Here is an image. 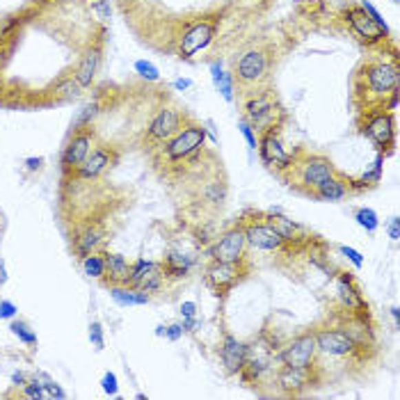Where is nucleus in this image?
<instances>
[{
	"label": "nucleus",
	"instance_id": "obj_14",
	"mask_svg": "<svg viewBox=\"0 0 400 400\" xmlns=\"http://www.w3.org/2000/svg\"><path fill=\"white\" fill-rule=\"evenodd\" d=\"M247 254V238L245 229L233 227L227 233L220 235V240L211 249V261H224V263H238L245 261Z\"/></svg>",
	"mask_w": 400,
	"mask_h": 400
},
{
	"label": "nucleus",
	"instance_id": "obj_45",
	"mask_svg": "<svg viewBox=\"0 0 400 400\" xmlns=\"http://www.w3.org/2000/svg\"><path fill=\"white\" fill-rule=\"evenodd\" d=\"M17 304L10 302V299H0V318L3 320H12V318H17Z\"/></svg>",
	"mask_w": 400,
	"mask_h": 400
},
{
	"label": "nucleus",
	"instance_id": "obj_20",
	"mask_svg": "<svg viewBox=\"0 0 400 400\" xmlns=\"http://www.w3.org/2000/svg\"><path fill=\"white\" fill-rule=\"evenodd\" d=\"M247 357V343H242L233 337V334H224L222 346H220V359L229 375H238L242 364Z\"/></svg>",
	"mask_w": 400,
	"mask_h": 400
},
{
	"label": "nucleus",
	"instance_id": "obj_12",
	"mask_svg": "<svg viewBox=\"0 0 400 400\" xmlns=\"http://www.w3.org/2000/svg\"><path fill=\"white\" fill-rule=\"evenodd\" d=\"M346 21L350 25V30H352L357 37H359L364 44L368 46H375V44H382V41H387L389 37V30L387 28H380L375 23L373 19L368 17L366 12L361 10L359 5H350L348 12H346Z\"/></svg>",
	"mask_w": 400,
	"mask_h": 400
},
{
	"label": "nucleus",
	"instance_id": "obj_31",
	"mask_svg": "<svg viewBox=\"0 0 400 400\" xmlns=\"http://www.w3.org/2000/svg\"><path fill=\"white\" fill-rule=\"evenodd\" d=\"M10 332H12L14 337H17L21 343H25V346H37V334H34V330H30V325L23 323V320H14V318H12Z\"/></svg>",
	"mask_w": 400,
	"mask_h": 400
},
{
	"label": "nucleus",
	"instance_id": "obj_23",
	"mask_svg": "<svg viewBox=\"0 0 400 400\" xmlns=\"http://www.w3.org/2000/svg\"><path fill=\"white\" fill-rule=\"evenodd\" d=\"M103 256H105L103 284L105 286H126L128 273H131V263H128L121 254H114V252H103Z\"/></svg>",
	"mask_w": 400,
	"mask_h": 400
},
{
	"label": "nucleus",
	"instance_id": "obj_11",
	"mask_svg": "<svg viewBox=\"0 0 400 400\" xmlns=\"http://www.w3.org/2000/svg\"><path fill=\"white\" fill-rule=\"evenodd\" d=\"M318 357V343H316V334L313 332H304L295 337L293 341L284 343L280 348V361L286 366H313Z\"/></svg>",
	"mask_w": 400,
	"mask_h": 400
},
{
	"label": "nucleus",
	"instance_id": "obj_36",
	"mask_svg": "<svg viewBox=\"0 0 400 400\" xmlns=\"http://www.w3.org/2000/svg\"><path fill=\"white\" fill-rule=\"evenodd\" d=\"M165 266H174V268H183V270H190L192 266L197 263V256L192 254H183V252H171L165 261Z\"/></svg>",
	"mask_w": 400,
	"mask_h": 400
},
{
	"label": "nucleus",
	"instance_id": "obj_54",
	"mask_svg": "<svg viewBox=\"0 0 400 400\" xmlns=\"http://www.w3.org/2000/svg\"><path fill=\"white\" fill-rule=\"evenodd\" d=\"M7 284V270H5V261L0 259V286Z\"/></svg>",
	"mask_w": 400,
	"mask_h": 400
},
{
	"label": "nucleus",
	"instance_id": "obj_51",
	"mask_svg": "<svg viewBox=\"0 0 400 400\" xmlns=\"http://www.w3.org/2000/svg\"><path fill=\"white\" fill-rule=\"evenodd\" d=\"M190 87H192L190 78H176V81H174V90L176 92H185V90H190Z\"/></svg>",
	"mask_w": 400,
	"mask_h": 400
},
{
	"label": "nucleus",
	"instance_id": "obj_5",
	"mask_svg": "<svg viewBox=\"0 0 400 400\" xmlns=\"http://www.w3.org/2000/svg\"><path fill=\"white\" fill-rule=\"evenodd\" d=\"M185 121H188V117H185V112L181 108H174V105L160 108L154 114V119L149 121L145 133V145L149 147V151L154 154L160 145H165L171 135L181 131Z\"/></svg>",
	"mask_w": 400,
	"mask_h": 400
},
{
	"label": "nucleus",
	"instance_id": "obj_42",
	"mask_svg": "<svg viewBox=\"0 0 400 400\" xmlns=\"http://www.w3.org/2000/svg\"><path fill=\"white\" fill-rule=\"evenodd\" d=\"M339 252L346 256V259L352 263L355 268H364V256L357 252V249H352V247H348V245H341L339 247Z\"/></svg>",
	"mask_w": 400,
	"mask_h": 400
},
{
	"label": "nucleus",
	"instance_id": "obj_21",
	"mask_svg": "<svg viewBox=\"0 0 400 400\" xmlns=\"http://www.w3.org/2000/svg\"><path fill=\"white\" fill-rule=\"evenodd\" d=\"M101 60H103V48L101 46H87L85 53L81 55V62L74 71V78L78 81V85L85 90V87H92L94 78L98 74V67H101Z\"/></svg>",
	"mask_w": 400,
	"mask_h": 400
},
{
	"label": "nucleus",
	"instance_id": "obj_56",
	"mask_svg": "<svg viewBox=\"0 0 400 400\" xmlns=\"http://www.w3.org/2000/svg\"><path fill=\"white\" fill-rule=\"evenodd\" d=\"M156 334H158V337H162V334H165V327H162V325L156 327Z\"/></svg>",
	"mask_w": 400,
	"mask_h": 400
},
{
	"label": "nucleus",
	"instance_id": "obj_22",
	"mask_svg": "<svg viewBox=\"0 0 400 400\" xmlns=\"http://www.w3.org/2000/svg\"><path fill=\"white\" fill-rule=\"evenodd\" d=\"M266 222L282 235V240L286 242V245H299L304 238L302 227L293 222L291 218L282 215V213H266Z\"/></svg>",
	"mask_w": 400,
	"mask_h": 400
},
{
	"label": "nucleus",
	"instance_id": "obj_29",
	"mask_svg": "<svg viewBox=\"0 0 400 400\" xmlns=\"http://www.w3.org/2000/svg\"><path fill=\"white\" fill-rule=\"evenodd\" d=\"M83 273L92 280H103L105 275V256L103 252H92L83 256Z\"/></svg>",
	"mask_w": 400,
	"mask_h": 400
},
{
	"label": "nucleus",
	"instance_id": "obj_39",
	"mask_svg": "<svg viewBox=\"0 0 400 400\" xmlns=\"http://www.w3.org/2000/svg\"><path fill=\"white\" fill-rule=\"evenodd\" d=\"M98 114V103H90L87 108H83V112L78 114L74 128H83V126H92V119Z\"/></svg>",
	"mask_w": 400,
	"mask_h": 400
},
{
	"label": "nucleus",
	"instance_id": "obj_40",
	"mask_svg": "<svg viewBox=\"0 0 400 400\" xmlns=\"http://www.w3.org/2000/svg\"><path fill=\"white\" fill-rule=\"evenodd\" d=\"M90 341H92V346H94L98 352L105 348V341H103V327L98 320H94V323L90 325Z\"/></svg>",
	"mask_w": 400,
	"mask_h": 400
},
{
	"label": "nucleus",
	"instance_id": "obj_48",
	"mask_svg": "<svg viewBox=\"0 0 400 400\" xmlns=\"http://www.w3.org/2000/svg\"><path fill=\"white\" fill-rule=\"evenodd\" d=\"M181 316H183V318L197 316V304L192 302V299H188V302H183V304H181Z\"/></svg>",
	"mask_w": 400,
	"mask_h": 400
},
{
	"label": "nucleus",
	"instance_id": "obj_6",
	"mask_svg": "<svg viewBox=\"0 0 400 400\" xmlns=\"http://www.w3.org/2000/svg\"><path fill=\"white\" fill-rule=\"evenodd\" d=\"M270 69V55L263 48H249L233 62V81H238L240 87L256 90L266 81Z\"/></svg>",
	"mask_w": 400,
	"mask_h": 400
},
{
	"label": "nucleus",
	"instance_id": "obj_19",
	"mask_svg": "<svg viewBox=\"0 0 400 400\" xmlns=\"http://www.w3.org/2000/svg\"><path fill=\"white\" fill-rule=\"evenodd\" d=\"M337 295L343 309L355 311L357 316H368V302L364 299L359 286H357L355 277L350 273H339L337 277Z\"/></svg>",
	"mask_w": 400,
	"mask_h": 400
},
{
	"label": "nucleus",
	"instance_id": "obj_10",
	"mask_svg": "<svg viewBox=\"0 0 400 400\" xmlns=\"http://www.w3.org/2000/svg\"><path fill=\"white\" fill-rule=\"evenodd\" d=\"M96 133L92 126L74 128V135L69 138L67 147L62 151V169L67 174H74V171L87 160V156L92 154V149L96 147Z\"/></svg>",
	"mask_w": 400,
	"mask_h": 400
},
{
	"label": "nucleus",
	"instance_id": "obj_46",
	"mask_svg": "<svg viewBox=\"0 0 400 400\" xmlns=\"http://www.w3.org/2000/svg\"><path fill=\"white\" fill-rule=\"evenodd\" d=\"M183 337V325L181 323H171L165 327V339L167 341H178Z\"/></svg>",
	"mask_w": 400,
	"mask_h": 400
},
{
	"label": "nucleus",
	"instance_id": "obj_30",
	"mask_svg": "<svg viewBox=\"0 0 400 400\" xmlns=\"http://www.w3.org/2000/svg\"><path fill=\"white\" fill-rule=\"evenodd\" d=\"M17 396H19V398H30V400L48 398V396H46L44 384H41V380H39L37 375H34V377H28L25 384H21V387H17Z\"/></svg>",
	"mask_w": 400,
	"mask_h": 400
},
{
	"label": "nucleus",
	"instance_id": "obj_8",
	"mask_svg": "<svg viewBox=\"0 0 400 400\" xmlns=\"http://www.w3.org/2000/svg\"><path fill=\"white\" fill-rule=\"evenodd\" d=\"M256 149H259V156H261L263 165L275 169V171H280V174H286V171L291 169L293 160H295L288 154V149L284 147V140L280 135V126H273V128H268V131H263Z\"/></svg>",
	"mask_w": 400,
	"mask_h": 400
},
{
	"label": "nucleus",
	"instance_id": "obj_57",
	"mask_svg": "<svg viewBox=\"0 0 400 400\" xmlns=\"http://www.w3.org/2000/svg\"><path fill=\"white\" fill-rule=\"evenodd\" d=\"M391 3H398V0H391Z\"/></svg>",
	"mask_w": 400,
	"mask_h": 400
},
{
	"label": "nucleus",
	"instance_id": "obj_52",
	"mask_svg": "<svg viewBox=\"0 0 400 400\" xmlns=\"http://www.w3.org/2000/svg\"><path fill=\"white\" fill-rule=\"evenodd\" d=\"M222 64H220V60L215 62H211V76H213V83H218L220 81V76H222Z\"/></svg>",
	"mask_w": 400,
	"mask_h": 400
},
{
	"label": "nucleus",
	"instance_id": "obj_53",
	"mask_svg": "<svg viewBox=\"0 0 400 400\" xmlns=\"http://www.w3.org/2000/svg\"><path fill=\"white\" fill-rule=\"evenodd\" d=\"M25 373H21V370H17V373H12V384L14 387H21V384H25Z\"/></svg>",
	"mask_w": 400,
	"mask_h": 400
},
{
	"label": "nucleus",
	"instance_id": "obj_41",
	"mask_svg": "<svg viewBox=\"0 0 400 400\" xmlns=\"http://www.w3.org/2000/svg\"><path fill=\"white\" fill-rule=\"evenodd\" d=\"M92 12H94L101 21H108L112 17L110 0H94V3H92Z\"/></svg>",
	"mask_w": 400,
	"mask_h": 400
},
{
	"label": "nucleus",
	"instance_id": "obj_44",
	"mask_svg": "<svg viewBox=\"0 0 400 400\" xmlns=\"http://www.w3.org/2000/svg\"><path fill=\"white\" fill-rule=\"evenodd\" d=\"M101 387H103V391H105L108 396H117V391H119L117 375L110 373V370H108V373L103 375V380H101Z\"/></svg>",
	"mask_w": 400,
	"mask_h": 400
},
{
	"label": "nucleus",
	"instance_id": "obj_35",
	"mask_svg": "<svg viewBox=\"0 0 400 400\" xmlns=\"http://www.w3.org/2000/svg\"><path fill=\"white\" fill-rule=\"evenodd\" d=\"M135 71L145 78V81H149V83H158L160 81V71H158V67H156L154 62H149V60H138L135 62Z\"/></svg>",
	"mask_w": 400,
	"mask_h": 400
},
{
	"label": "nucleus",
	"instance_id": "obj_9",
	"mask_svg": "<svg viewBox=\"0 0 400 400\" xmlns=\"http://www.w3.org/2000/svg\"><path fill=\"white\" fill-rule=\"evenodd\" d=\"M247 273H249V266L245 261H238V263L211 261L204 270L206 284H209V288L215 293L218 297H224Z\"/></svg>",
	"mask_w": 400,
	"mask_h": 400
},
{
	"label": "nucleus",
	"instance_id": "obj_1",
	"mask_svg": "<svg viewBox=\"0 0 400 400\" xmlns=\"http://www.w3.org/2000/svg\"><path fill=\"white\" fill-rule=\"evenodd\" d=\"M398 62L389 60H368L361 64L355 78L357 98H364L366 110L384 108L394 94H398Z\"/></svg>",
	"mask_w": 400,
	"mask_h": 400
},
{
	"label": "nucleus",
	"instance_id": "obj_47",
	"mask_svg": "<svg viewBox=\"0 0 400 400\" xmlns=\"http://www.w3.org/2000/svg\"><path fill=\"white\" fill-rule=\"evenodd\" d=\"M387 231H389V238H391V240H398V238H400V220H398V218H391V220H389Z\"/></svg>",
	"mask_w": 400,
	"mask_h": 400
},
{
	"label": "nucleus",
	"instance_id": "obj_25",
	"mask_svg": "<svg viewBox=\"0 0 400 400\" xmlns=\"http://www.w3.org/2000/svg\"><path fill=\"white\" fill-rule=\"evenodd\" d=\"M165 284H167V280H165V266H162V261H149L145 273L140 275L138 284H135V288H140V291H145L151 295V293H158Z\"/></svg>",
	"mask_w": 400,
	"mask_h": 400
},
{
	"label": "nucleus",
	"instance_id": "obj_43",
	"mask_svg": "<svg viewBox=\"0 0 400 400\" xmlns=\"http://www.w3.org/2000/svg\"><path fill=\"white\" fill-rule=\"evenodd\" d=\"M359 7H361V10H364V12H366V14H368V17H370V19H373V21H375V23H377V25H380V28H387V21H384V19H382V14H380V12H377V10H375V7L368 3V0H361V3H359ZM387 30H389V28H387Z\"/></svg>",
	"mask_w": 400,
	"mask_h": 400
},
{
	"label": "nucleus",
	"instance_id": "obj_37",
	"mask_svg": "<svg viewBox=\"0 0 400 400\" xmlns=\"http://www.w3.org/2000/svg\"><path fill=\"white\" fill-rule=\"evenodd\" d=\"M37 377L41 380V384H44V389H46V396H48V398H67V394H64V389H62L55 380H51L48 375L37 373Z\"/></svg>",
	"mask_w": 400,
	"mask_h": 400
},
{
	"label": "nucleus",
	"instance_id": "obj_27",
	"mask_svg": "<svg viewBox=\"0 0 400 400\" xmlns=\"http://www.w3.org/2000/svg\"><path fill=\"white\" fill-rule=\"evenodd\" d=\"M110 297L119 306H145L151 302V295L140 288H131V286H108Z\"/></svg>",
	"mask_w": 400,
	"mask_h": 400
},
{
	"label": "nucleus",
	"instance_id": "obj_38",
	"mask_svg": "<svg viewBox=\"0 0 400 400\" xmlns=\"http://www.w3.org/2000/svg\"><path fill=\"white\" fill-rule=\"evenodd\" d=\"M238 128H240V135L247 142V147L252 149V151H256V145H259V140H256V131L252 128V124H249L247 119H240L238 121Z\"/></svg>",
	"mask_w": 400,
	"mask_h": 400
},
{
	"label": "nucleus",
	"instance_id": "obj_7",
	"mask_svg": "<svg viewBox=\"0 0 400 400\" xmlns=\"http://www.w3.org/2000/svg\"><path fill=\"white\" fill-rule=\"evenodd\" d=\"M361 133L377 147V151L387 156L394 151L396 147V119L394 112L377 108L366 110V124H364Z\"/></svg>",
	"mask_w": 400,
	"mask_h": 400
},
{
	"label": "nucleus",
	"instance_id": "obj_18",
	"mask_svg": "<svg viewBox=\"0 0 400 400\" xmlns=\"http://www.w3.org/2000/svg\"><path fill=\"white\" fill-rule=\"evenodd\" d=\"M242 229H245L247 245L259 249V252H282V249L286 247L282 235L277 233L266 220H263V222H245Z\"/></svg>",
	"mask_w": 400,
	"mask_h": 400
},
{
	"label": "nucleus",
	"instance_id": "obj_49",
	"mask_svg": "<svg viewBox=\"0 0 400 400\" xmlns=\"http://www.w3.org/2000/svg\"><path fill=\"white\" fill-rule=\"evenodd\" d=\"M41 165H44V158H41V156H37V158H25L28 171H37V169H41Z\"/></svg>",
	"mask_w": 400,
	"mask_h": 400
},
{
	"label": "nucleus",
	"instance_id": "obj_55",
	"mask_svg": "<svg viewBox=\"0 0 400 400\" xmlns=\"http://www.w3.org/2000/svg\"><path fill=\"white\" fill-rule=\"evenodd\" d=\"M391 316H394L396 327H398V325H400V309H398V306H391Z\"/></svg>",
	"mask_w": 400,
	"mask_h": 400
},
{
	"label": "nucleus",
	"instance_id": "obj_13",
	"mask_svg": "<svg viewBox=\"0 0 400 400\" xmlns=\"http://www.w3.org/2000/svg\"><path fill=\"white\" fill-rule=\"evenodd\" d=\"M316 343H318V352L339 357V359H343V357H352L364 348L359 343H355V339L350 337L346 330H334V327L318 330Z\"/></svg>",
	"mask_w": 400,
	"mask_h": 400
},
{
	"label": "nucleus",
	"instance_id": "obj_32",
	"mask_svg": "<svg viewBox=\"0 0 400 400\" xmlns=\"http://www.w3.org/2000/svg\"><path fill=\"white\" fill-rule=\"evenodd\" d=\"M355 220H357V224L361 229H366L368 233H375L377 229H380V218H377V213L373 209H366V206L355 213Z\"/></svg>",
	"mask_w": 400,
	"mask_h": 400
},
{
	"label": "nucleus",
	"instance_id": "obj_50",
	"mask_svg": "<svg viewBox=\"0 0 400 400\" xmlns=\"http://www.w3.org/2000/svg\"><path fill=\"white\" fill-rule=\"evenodd\" d=\"M183 332H197V327H199V320L197 316H192V318H183Z\"/></svg>",
	"mask_w": 400,
	"mask_h": 400
},
{
	"label": "nucleus",
	"instance_id": "obj_26",
	"mask_svg": "<svg viewBox=\"0 0 400 400\" xmlns=\"http://www.w3.org/2000/svg\"><path fill=\"white\" fill-rule=\"evenodd\" d=\"M348 195H350L348 178L341 176L337 171V176H332L330 181H325L311 197L320 199V202H341V199H346Z\"/></svg>",
	"mask_w": 400,
	"mask_h": 400
},
{
	"label": "nucleus",
	"instance_id": "obj_33",
	"mask_svg": "<svg viewBox=\"0 0 400 400\" xmlns=\"http://www.w3.org/2000/svg\"><path fill=\"white\" fill-rule=\"evenodd\" d=\"M204 199L206 202H211V204H222L224 202V197H227V185L224 183H220V181H211V183H206V188H204Z\"/></svg>",
	"mask_w": 400,
	"mask_h": 400
},
{
	"label": "nucleus",
	"instance_id": "obj_3",
	"mask_svg": "<svg viewBox=\"0 0 400 400\" xmlns=\"http://www.w3.org/2000/svg\"><path fill=\"white\" fill-rule=\"evenodd\" d=\"M284 117V108L277 101L273 90H252V94L245 101V119L252 124L254 131H268L273 126H280Z\"/></svg>",
	"mask_w": 400,
	"mask_h": 400
},
{
	"label": "nucleus",
	"instance_id": "obj_2",
	"mask_svg": "<svg viewBox=\"0 0 400 400\" xmlns=\"http://www.w3.org/2000/svg\"><path fill=\"white\" fill-rule=\"evenodd\" d=\"M206 135H209V131H206L204 124H197V121L188 119L181 131L171 135L165 145L156 149L151 158L158 167H165V171H171L176 165H181L188 156L199 151L206 145Z\"/></svg>",
	"mask_w": 400,
	"mask_h": 400
},
{
	"label": "nucleus",
	"instance_id": "obj_28",
	"mask_svg": "<svg viewBox=\"0 0 400 400\" xmlns=\"http://www.w3.org/2000/svg\"><path fill=\"white\" fill-rule=\"evenodd\" d=\"M53 94H55V98L60 103H69V101H76V98H81L83 87L78 85V81H76L74 76H64L62 81L55 83Z\"/></svg>",
	"mask_w": 400,
	"mask_h": 400
},
{
	"label": "nucleus",
	"instance_id": "obj_34",
	"mask_svg": "<svg viewBox=\"0 0 400 400\" xmlns=\"http://www.w3.org/2000/svg\"><path fill=\"white\" fill-rule=\"evenodd\" d=\"M218 92L222 94V98L227 103H233L235 98V87H233V76L227 74V71H222V76H220V81L215 83Z\"/></svg>",
	"mask_w": 400,
	"mask_h": 400
},
{
	"label": "nucleus",
	"instance_id": "obj_17",
	"mask_svg": "<svg viewBox=\"0 0 400 400\" xmlns=\"http://www.w3.org/2000/svg\"><path fill=\"white\" fill-rule=\"evenodd\" d=\"M114 162H117V154L112 151L110 147L101 145V142H96V147L92 149V154L87 156V160L83 162L81 167H78L74 174L76 181H94V178L103 176L105 171H108Z\"/></svg>",
	"mask_w": 400,
	"mask_h": 400
},
{
	"label": "nucleus",
	"instance_id": "obj_16",
	"mask_svg": "<svg viewBox=\"0 0 400 400\" xmlns=\"http://www.w3.org/2000/svg\"><path fill=\"white\" fill-rule=\"evenodd\" d=\"M316 366L318 364H313V366H286V364H282L280 368H277L275 373V382L277 387H280L284 394H302V391L306 387H311L313 382H316Z\"/></svg>",
	"mask_w": 400,
	"mask_h": 400
},
{
	"label": "nucleus",
	"instance_id": "obj_4",
	"mask_svg": "<svg viewBox=\"0 0 400 400\" xmlns=\"http://www.w3.org/2000/svg\"><path fill=\"white\" fill-rule=\"evenodd\" d=\"M293 176H295V185H299V188H304L309 195H313L320 185H323L325 181H330L332 176H337V167L332 165L330 158H325V156H304L302 160H293L291 169Z\"/></svg>",
	"mask_w": 400,
	"mask_h": 400
},
{
	"label": "nucleus",
	"instance_id": "obj_24",
	"mask_svg": "<svg viewBox=\"0 0 400 400\" xmlns=\"http://www.w3.org/2000/svg\"><path fill=\"white\" fill-rule=\"evenodd\" d=\"M76 252L85 256V254H92V252H98L105 240V229L101 224H87L83 227L81 231L76 235Z\"/></svg>",
	"mask_w": 400,
	"mask_h": 400
},
{
	"label": "nucleus",
	"instance_id": "obj_58",
	"mask_svg": "<svg viewBox=\"0 0 400 400\" xmlns=\"http://www.w3.org/2000/svg\"><path fill=\"white\" fill-rule=\"evenodd\" d=\"M0 224H3V222H0Z\"/></svg>",
	"mask_w": 400,
	"mask_h": 400
},
{
	"label": "nucleus",
	"instance_id": "obj_15",
	"mask_svg": "<svg viewBox=\"0 0 400 400\" xmlns=\"http://www.w3.org/2000/svg\"><path fill=\"white\" fill-rule=\"evenodd\" d=\"M215 37V23L213 21H197L183 32L181 41H178V57L181 60H192L199 51L209 48V44Z\"/></svg>",
	"mask_w": 400,
	"mask_h": 400
}]
</instances>
